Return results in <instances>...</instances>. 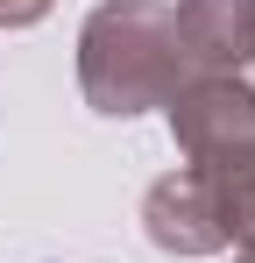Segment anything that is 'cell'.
<instances>
[{
	"label": "cell",
	"mask_w": 255,
	"mask_h": 263,
	"mask_svg": "<svg viewBox=\"0 0 255 263\" xmlns=\"http://www.w3.org/2000/svg\"><path fill=\"white\" fill-rule=\"evenodd\" d=\"M184 43L170 22V0H99L78 29V86L92 114L135 121L149 107H170L184 86Z\"/></svg>",
	"instance_id": "1"
},
{
	"label": "cell",
	"mask_w": 255,
	"mask_h": 263,
	"mask_svg": "<svg viewBox=\"0 0 255 263\" xmlns=\"http://www.w3.org/2000/svg\"><path fill=\"white\" fill-rule=\"evenodd\" d=\"M170 135L184 149V164L199 171H234L255 164V86L227 79V71H192L170 92Z\"/></svg>",
	"instance_id": "2"
},
{
	"label": "cell",
	"mask_w": 255,
	"mask_h": 263,
	"mask_svg": "<svg viewBox=\"0 0 255 263\" xmlns=\"http://www.w3.org/2000/svg\"><path fill=\"white\" fill-rule=\"evenodd\" d=\"M142 228H149V242L170 249V256H220V249H234L220 178L199 171V164L156 178V185L142 192Z\"/></svg>",
	"instance_id": "3"
},
{
	"label": "cell",
	"mask_w": 255,
	"mask_h": 263,
	"mask_svg": "<svg viewBox=\"0 0 255 263\" xmlns=\"http://www.w3.org/2000/svg\"><path fill=\"white\" fill-rule=\"evenodd\" d=\"M184 71H227L255 86V0H177L170 7Z\"/></svg>",
	"instance_id": "4"
},
{
	"label": "cell",
	"mask_w": 255,
	"mask_h": 263,
	"mask_svg": "<svg viewBox=\"0 0 255 263\" xmlns=\"http://www.w3.org/2000/svg\"><path fill=\"white\" fill-rule=\"evenodd\" d=\"M220 178V199H227V228H234V249L255 256V164H234V171H213Z\"/></svg>",
	"instance_id": "5"
},
{
	"label": "cell",
	"mask_w": 255,
	"mask_h": 263,
	"mask_svg": "<svg viewBox=\"0 0 255 263\" xmlns=\"http://www.w3.org/2000/svg\"><path fill=\"white\" fill-rule=\"evenodd\" d=\"M57 0H0V29H36Z\"/></svg>",
	"instance_id": "6"
},
{
	"label": "cell",
	"mask_w": 255,
	"mask_h": 263,
	"mask_svg": "<svg viewBox=\"0 0 255 263\" xmlns=\"http://www.w3.org/2000/svg\"><path fill=\"white\" fill-rule=\"evenodd\" d=\"M234 263H255V256H234Z\"/></svg>",
	"instance_id": "7"
}]
</instances>
